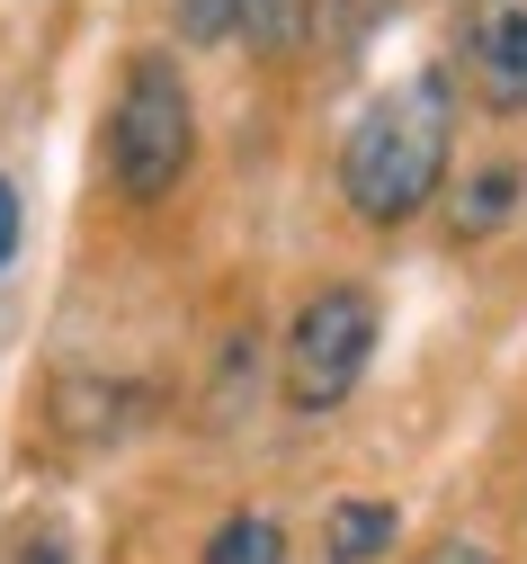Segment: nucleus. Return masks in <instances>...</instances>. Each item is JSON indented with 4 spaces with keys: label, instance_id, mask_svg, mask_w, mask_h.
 Masks as SVG:
<instances>
[{
    "label": "nucleus",
    "instance_id": "obj_1",
    "mask_svg": "<svg viewBox=\"0 0 527 564\" xmlns=\"http://www.w3.org/2000/svg\"><path fill=\"white\" fill-rule=\"evenodd\" d=\"M447 134H457V108H447V73H411L403 90H385L340 144V188L366 225H403L438 197L447 180Z\"/></svg>",
    "mask_w": 527,
    "mask_h": 564
},
{
    "label": "nucleus",
    "instance_id": "obj_2",
    "mask_svg": "<svg viewBox=\"0 0 527 564\" xmlns=\"http://www.w3.org/2000/svg\"><path fill=\"white\" fill-rule=\"evenodd\" d=\"M197 162V108L171 54H134L125 63V90L108 117V171L125 197H171Z\"/></svg>",
    "mask_w": 527,
    "mask_h": 564
},
{
    "label": "nucleus",
    "instance_id": "obj_3",
    "mask_svg": "<svg viewBox=\"0 0 527 564\" xmlns=\"http://www.w3.org/2000/svg\"><path fill=\"white\" fill-rule=\"evenodd\" d=\"M366 349H375V296L366 288L305 296L295 323H286V403L295 412H340L366 377Z\"/></svg>",
    "mask_w": 527,
    "mask_h": 564
},
{
    "label": "nucleus",
    "instance_id": "obj_4",
    "mask_svg": "<svg viewBox=\"0 0 527 564\" xmlns=\"http://www.w3.org/2000/svg\"><path fill=\"white\" fill-rule=\"evenodd\" d=\"M465 73H474L483 108L527 117V0H474V19H465Z\"/></svg>",
    "mask_w": 527,
    "mask_h": 564
},
{
    "label": "nucleus",
    "instance_id": "obj_5",
    "mask_svg": "<svg viewBox=\"0 0 527 564\" xmlns=\"http://www.w3.org/2000/svg\"><path fill=\"white\" fill-rule=\"evenodd\" d=\"M394 538H403V511H394V502H340V511L322 520V555H331V564H375Z\"/></svg>",
    "mask_w": 527,
    "mask_h": 564
},
{
    "label": "nucleus",
    "instance_id": "obj_6",
    "mask_svg": "<svg viewBox=\"0 0 527 564\" xmlns=\"http://www.w3.org/2000/svg\"><path fill=\"white\" fill-rule=\"evenodd\" d=\"M518 188H527V171L518 162H492V171H474L465 188H457V206H447V225H457V242L465 234H492L509 206H518Z\"/></svg>",
    "mask_w": 527,
    "mask_h": 564
},
{
    "label": "nucleus",
    "instance_id": "obj_7",
    "mask_svg": "<svg viewBox=\"0 0 527 564\" xmlns=\"http://www.w3.org/2000/svg\"><path fill=\"white\" fill-rule=\"evenodd\" d=\"M233 36H251L260 54H295L305 45V0H223Z\"/></svg>",
    "mask_w": 527,
    "mask_h": 564
},
{
    "label": "nucleus",
    "instance_id": "obj_8",
    "mask_svg": "<svg viewBox=\"0 0 527 564\" xmlns=\"http://www.w3.org/2000/svg\"><path fill=\"white\" fill-rule=\"evenodd\" d=\"M206 564H286V529L260 520V511H242V520H223L206 538Z\"/></svg>",
    "mask_w": 527,
    "mask_h": 564
},
{
    "label": "nucleus",
    "instance_id": "obj_9",
    "mask_svg": "<svg viewBox=\"0 0 527 564\" xmlns=\"http://www.w3.org/2000/svg\"><path fill=\"white\" fill-rule=\"evenodd\" d=\"M188 36H206V45H215V36H233V19H223V0H188Z\"/></svg>",
    "mask_w": 527,
    "mask_h": 564
},
{
    "label": "nucleus",
    "instance_id": "obj_10",
    "mask_svg": "<svg viewBox=\"0 0 527 564\" xmlns=\"http://www.w3.org/2000/svg\"><path fill=\"white\" fill-rule=\"evenodd\" d=\"M10 251H19V188L0 180V269H10Z\"/></svg>",
    "mask_w": 527,
    "mask_h": 564
},
{
    "label": "nucleus",
    "instance_id": "obj_11",
    "mask_svg": "<svg viewBox=\"0 0 527 564\" xmlns=\"http://www.w3.org/2000/svg\"><path fill=\"white\" fill-rule=\"evenodd\" d=\"M429 564H492V546H474V538H447Z\"/></svg>",
    "mask_w": 527,
    "mask_h": 564
},
{
    "label": "nucleus",
    "instance_id": "obj_12",
    "mask_svg": "<svg viewBox=\"0 0 527 564\" xmlns=\"http://www.w3.org/2000/svg\"><path fill=\"white\" fill-rule=\"evenodd\" d=\"M10 564H72V555H63V546H54V538H36V546H19V555H10Z\"/></svg>",
    "mask_w": 527,
    "mask_h": 564
}]
</instances>
